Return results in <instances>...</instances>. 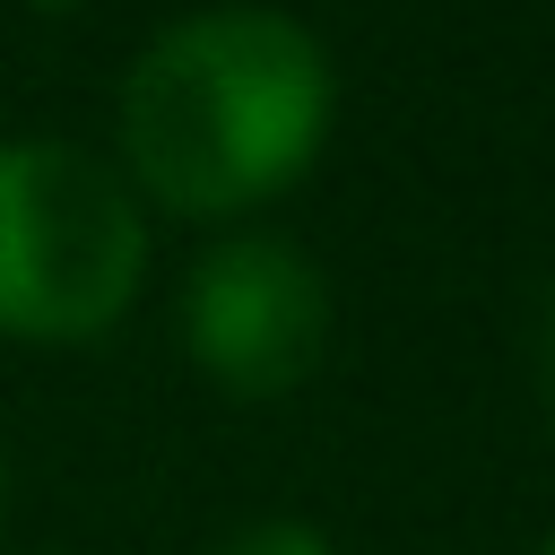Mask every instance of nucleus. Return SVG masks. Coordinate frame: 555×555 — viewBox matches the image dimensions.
Segmentation results:
<instances>
[{"label": "nucleus", "mask_w": 555, "mask_h": 555, "mask_svg": "<svg viewBox=\"0 0 555 555\" xmlns=\"http://www.w3.org/2000/svg\"><path fill=\"white\" fill-rule=\"evenodd\" d=\"M338 130V61L278 0H199L139 35L113 78V165L165 225H251Z\"/></svg>", "instance_id": "nucleus-1"}, {"label": "nucleus", "mask_w": 555, "mask_h": 555, "mask_svg": "<svg viewBox=\"0 0 555 555\" xmlns=\"http://www.w3.org/2000/svg\"><path fill=\"white\" fill-rule=\"evenodd\" d=\"M156 278V217L130 173L61 130L0 139V347L69 356L113 338Z\"/></svg>", "instance_id": "nucleus-2"}, {"label": "nucleus", "mask_w": 555, "mask_h": 555, "mask_svg": "<svg viewBox=\"0 0 555 555\" xmlns=\"http://www.w3.org/2000/svg\"><path fill=\"white\" fill-rule=\"evenodd\" d=\"M330 330H338V295L330 269L278 234V225H217L182 286H173V338L182 364L234 399V408H278L295 399L321 364H330Z\"/></svg>", "instance_id": "nucleus-3"}, {"label": "nucleus", "mask_w": 555, "mask_h": 555, "mask_svg": "<svg viewBox=\"0 0 555 555\" xmlns=\"http://www.w3.org/2000/svg\"><path fill=\"white\" fill-rule=\"evenodd\" d=\"M208 555H338V538L321 520H304V512H260V520L225 529Z\"/></svg>", "instance_id": "nucleus-4"}, {"label": "nucleus", "mask_w": 555, "mask_h": 555, "mask_svg": "<svg viewBox=\"0 0 555 555\" xmlns=\"http://www.w3.org/2000/svg\"><path fill=\"white\" fill-rule=\"evenodd\" d=\"M538 373H546V408H555V295H546V330H538Z\"/></svg>", "instance_id": "nucleus-5"}, {"label": "nucleus", "mask_w": 555, "mask_h": 555, "mask_svg": "<svg viewBox=\"0 0 555 555\" xmlns=\"http://www.w3.org/2000/svg\"><path fill=\"white\" fill-rule=\"evenodd\" d=\"M17 9H26V17H87L95 0H17Z\"/></svg>", "instance_id": "nucleus-6"}, {"label": "nucleus", "mask_w": 555, "mask_h": 555, "mask_svg": "<svg viewBox=\"0 0 555 555\" xmlns=\"http://www.w3.org/2000/svg\"><path fill=\"white\" fill-rule=\"evenodd\" d=\"M0 529H9V434H0Z\"/></svg>", "instance_id": "nucleus-7"}, {"label": "nucleus", "mask_w": 555, "mask_h": 555, "mask_svg": "<svg viewBox=\"0 0 555 555\" xmlns=\"http://www.w3.org/2000/svg\"><path fill=\"white\" fill-rule=\"evenodd\" d=\"M538 555H555V529H546V546H538Z\"/></svg>", "instance_id": "nucleus-8"}]
</instances>
